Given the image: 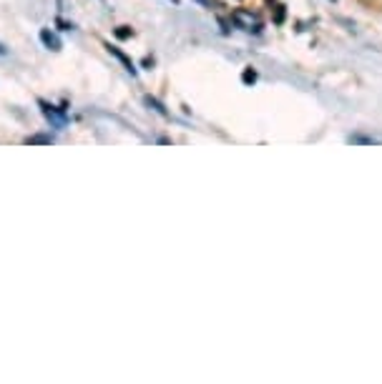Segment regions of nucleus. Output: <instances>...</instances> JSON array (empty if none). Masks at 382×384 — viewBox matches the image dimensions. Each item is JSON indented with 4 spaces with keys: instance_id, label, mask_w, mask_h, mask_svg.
<instances>
[{
    "instance_id": "20e7f679",
    "label": "nucleus",
    "mask_w": 382,
    "mask_h": 384,
    "mask_svg": "<svg viewBox=\"0 0 382 384\" xmlns=\"http://www.w3.org/2000/svg\"><path fill=\"white\" fill-rule=\"evenodd\" d=\"M40 40H43V45L46 48H51V51H60L63 45H60V40H58V35L56 33H51V30H40Z\"/></svg>"
},
{
    "instance_id": "39448f33",
    "label": "nucleus",
    "mask_w": 382,
    "mask_h": 384,
    "mask_svg": "<svg viewBox=\"0 0 382 384\" xmlns=\"http://www.w3.org/2000/svg\"><path fill=\"white\" fill-rule=\"evenodd\" d=\"M146 103H148V106H151V108H153V111H156V113H159V116H164V118L169 116V111H166V108H164V106H161V103H159L156 98H151V95H146Z\"/></svg>"
},
{
    "instance_id": "f8f14e48",
    "label": "nucleus",
    "mask_w": 382,
    "mask_h": 384,
    "mask_svg": "<svg viewBox=\"0 0 382 384\" xmlns=\"http://www.w3.org/2000/svg\"><path fill=\"white\" fill-rule=\"evenodd\" d=\"M199 3H201V5H209V0H199Z\"/></svg>"
},
{
    "instance_id": "7ed1b4c3",
    "label": "nucleus",
    "mask_w": 382,
    "mask_h": 384,
    "mask_svg": "<svg viewBox=\"0 0 382 384\" xmlns=\"http://www.w3.org/2000/svg\"><path fill=\"white\" fill-rule=\"evenodd\" d=\"M106 48H108V53H111V56H116V58L121 60V63H123V65H126V70H128V73H131V76H136V65H133V60L128 58V56H126V53H123V51H121V48H116V45H111V43H108V45H106Z\"/></svg>"
},
{
    "instance_id": "0eeeda50",
    "label": "nucleus",
    "mask_w": 382,
    "mask_h": 384,
    "mask_svg": "<svg viewBox=\"0 0 382 384\" xmlns=\"http://www.w3.org/2000/svg\"><path fill=\"white\" fill-rule=\"evenodd\" d=\"M53 138L51 136H30L28 138V143H51Z\"/></svg>"
},
{
    "instance_id": "9d476101",
    "label": "nucleus",
    "mask_w": 382,
    "mask_h": 384,
    "mask_svg": "<svg viewBox=\"0 0 382 384\" xmlns=\"http://www.w3.org/2000/svg\"><path fill=\"white\" fill-rule=\"evenodd\" d=\"M284 20V8L282 5H277V15H274V23H282Z\"/></svg>"
},
{
    "instance_id": "f257e3e1",
    "label": "nucleus",
    "mask_w": 382,
    "mask_h": 384,
    "mask_svg": "<svg viewBox=\"0 0 382 384\" xmlns=\"http://www.w3.org/2000/svg\"><path fill=\"white\" fill-rule=\"evenodd\" d=\"M232 20H234L236 26L241 30H249V33H259L262 30V23H259V18L254 15V13H249V10H234L232 13Z\"/></svg>"
},
{
    "instance_id": "9b49d317",
    "label": "nucleus",
    "mask_w": 382,
    "mask_h": 384,
    "mask_svg": "<svg viewBox=\"0 0 382 384\" xmlns=\"http://www.w3.org/2000/svg\"><path fill=\"white\" fill-rule=\"evenodd\" d=\"M5 53H8V51H5V48H3V45H0V56H5Z\"/></svg>"
},
{
    "instance_id": "f03ea898",
    "label": "nucleus",
    "mask_w": 382,
    "mask_h": 384,
    "mask_svg": "<svg viewBox=\"0 0 382 384\" xmlns=\"http://www.w3.org/2000/svg\"><path fill=\"white\" fill-rule=\"evenodd\" d=\"M40 108H43V116L51 121L56 128H63V126L68 123V116H65L63 108H56V106H51V103H46V101H40Z\"/></svg>"
},
{
    "instance_id": "423d86ee",
    "label": "nucleus",
    "mask_w": 382,
    "mask_h": 384,
    "mask_svg": "<svg viewBox=\"0 0 382 384\" xmlns=\"http://www.w3.org/2000/svg\"><path fill=\"white\" fill-rule=\"evenodd\" d=\"M241 81H244V83H254V81H257V73H254L252 68H246V70L241 73Z\"/></svg>"
},
{
    "instance_id": "6e6552de",
    "label": "nucleus",
    "mask_w": 382,
    "mask_h": 384,
    "mask_svg": "<svg viewBox=\"0 0 382 384\" xmlns=\"http://www.w3.org/2000/svg\"><path fill=\"white\" fill-rule=\"evenodd\" d=\"M116 35H118V38H131V35H133V30L126 28V26H121V28H116Z\"/></svg>"
},
{
    "instance_id": "1a4fd4ad",
    "label": "nucleus",
    "mask_w": 382,
    "mask_h": 384,
    "mask_svg": "<svg viewBox=\"0 0 382 384\" xmlns=\"http://www.w3.org/2000/svg\"><path fill=\"white\" fill-rule=\"evenodd\" d=\"M56 23H58V26H60V30H73V28H76L73 23H68V20H63V18H58Z\"/></svg>"
}]
</instances>
